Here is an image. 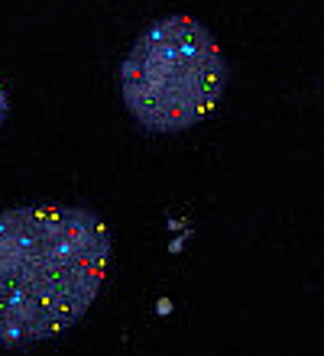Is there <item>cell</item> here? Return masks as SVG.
I'll return each instance as SVG.
<instances>
[{"label": "cell", "mask_w": 324, "mask_h": 356, "mask_svg": "<svg viewBox=\"0 0 324 356\" xmlns=\"http://www.w3.org/2000/svg\"><path fill=\"white\" fill-rule=\"evenodd\" d=\"M117 75L121 101L139 130L176 136L217 111L231 65L201 19L169 13L139 33Z\"/></svg>", "instance_id": "7a4b0ae2"}, {"label": "cell", "mask_w": 324, "mask_h": 356, "mask_svg": "<svg viewBox=\"0 0 324 356\" xmlns=\"http://www.w3.org/2000/svg\"><path fill=\"white\" fill-rule=\"evenodd\" d=\"M111 230L82 204L0 211V347L26 350L72 330L111 269Z\"/></svg>", "instance_id": "6da1fadb"}, {"label": "cell", "mask_w": 324, "mask_h": 356, "mask_svg": "<svg viewBox=\"0 0 324 356\" xmlns=\"http://www.w3.org/2000/svg\"><path fill=\"white\" fill-rule=\"evenodd\" d=\"M7 113H10V94H7V85L0 81V127L7 120Z\"/></svg>", "instance_id": "3957f363"}]
</instances>
